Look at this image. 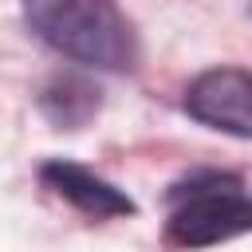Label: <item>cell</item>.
I'll use <instances>...</instances> for the list:
<instances>
[{
	"label": "cell",
	"mask_w": 252,
	"mask_h": 252,
	"mask_svg": "<svg viewBox=\"0 0 252 252\" xmlns=\"http://www.w3.org/2000/svg\"><path fill=\"white\" fill-rule=\"evenodd\" d=\"M173 213L165 232L181 248H213L252 232V197L244 181L224 169H193L169 185Z\"/></svg>",
	"instance_id": "cell-2"
},
{
	"label": "cell",
	"mask_w": 252,
	"mask_h": 252,
	"mask_svg": "<svg viewBox=\"0 0 252 252\" xmlns=\"http://www.w3.org/2000/svg\"><path fill=\"white\" fill-rule=\"evenodd\" d=\"M185 114L209 130L252 138V71L244 67H209L201 71L181 98Z\"/></svg>",
	"instance_id": "cell-3"
},
{
	"label": "cell",
	"mask_w": 252,
	"mask_h": 252,
	"mask_svg": "<svg viewBox=\"0 0 252 252\" xmlns=\"http://www.w3.org/2000/svg\"><path fill=\"white\" fill-rule=\"evenodd\" d=\"M24 24L63 59L126 75L138 67V32L118 8V0H20Z\"/></svg>",
	"instance_id": "cell-1"
},
{
	"label": "cell",
	"mask_w": 252,
	"mask_h": 252,
	"mask_svg": "<svg viewBox=\"0 0 252 252\" xmlns=\"http://www.w3.org/2000/svg\"><path fill=\"white\" fill-rule=\"evenodd\" d=\"M39 181H43L55 197H63L67 205H75L79 213L98 217V220H106V217H134V213H138V205H134L130 193H122L118 185H110V181L98 177L94 169H87V165H79V161H67V158L43 161V165H39Z\"/></svg>",
	"instance_id": "cell-4"
},
{
	"label": "cell",
	"mask_w": 252,
	"mask_h": 252,
	"mask_svg": "<svg viewBox=\"0 0 252 252\" xmlns=\"http://www.w3.org/2000/svg\"><path fill=\"white\" fill-rule=\"evenodd\" d=\"M39 110L55 122V126H83L94 110H98V87H91L79 75H55L43 91H39Z\"/></svg>",
	"instance_id": "cell-5"
}]
</instances>
